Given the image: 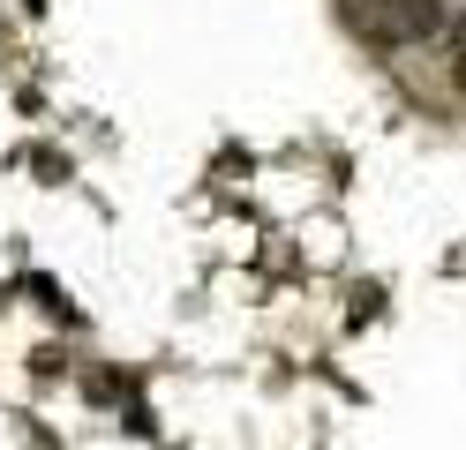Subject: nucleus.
Here are the masks:
<instances>
[{"label": "nucleus", "mask_w": 466, "mask_h": 450, "mask_svg": "<svg viewBox=\"0 0 466 450\" xmlns=\"http://www.w3.org/2000/svg\"><path fill=\"white\" fill-rule=\"evenodd\" d=\"M361 23L376 38H391V45H421V38H436V30L451 23V8L444 0H369Z\"/></svg>", "instance_id": "1"}, {"label": "nucleus", "mask_w": 466, "mask_h": 450, "mask_svg": "<svg viewBox=\"0 0 466 450\" xmlns=\"http://www.w3.org/2000/svg\"><path fill=\"white\" fill-rule=\"evenodd\" d=\"M451 90L466 98V45H451Z\"/></svg>", "instance_id": "2"}]
</instances>
